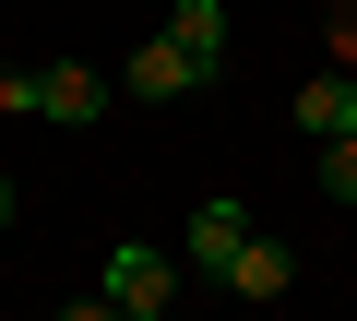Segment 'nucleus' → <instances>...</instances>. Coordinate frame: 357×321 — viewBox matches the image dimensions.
I'll list each match as a JSON object with an SVG mask.
<instances>
[{
  "label": "nucleus",
  "instance_id": "obj_1",
  "mask_svg": "<svg viewBox=\"0 0 357 321\" xmlns=\"http://www.w3.org/2000/svg\"><path fill=\"white\" fill-rule=\"evenodd\" d=\"M107 297H119V309H143V321H167V309H178V250L119 238V250H107Z\"/></svg>",
  "mask_w": 357,
  "mask_h": 321
},
{
  "label": "nucleus",
  "instance_id": "obj_2",
  "mask_svg": "<svg viewBox=\"0 0 357 321\" xmlns=\"http://www.w3.org/2000/svg\"><path fill=\"white\" fill-rule=\"evenodd\" d=\"M107 107V84L84 72V60H36V119H60V131H84Z\"/></svg>",
  "mask_w": 357,
  "mask_h": 321
},
{
  "label": "nucleus",
  "instance_id": "obj_3",
  "mask_svg": "<svg viewBox=\"0 0 357 321\" xmlns=\"http://www.w3.org/2000/svg\"><path fill=\"white\" fill-rule=\"evenodd\" d=\"M167 36H178V60H191V84H215L227 72V0H178Z\"/></svg>",
  "mask_w": 357,
  "mask_h": 321
},
{
  "label": "nucleus",
  "instance_id": "obj_4",
  "mask_svg": "<svg viewBox=\"0 0 357 321\" xmlns=\"http://www.w3.org/2000/svg\"><path fill=\"white\" fill-rule=\"evenodd\" d=\"M119 95H143V107H167V95H191V60H178V36H143V48L119 60Z\"/></svg>",
  "mask_w": 357,
  "mask_h": 321
},
{
  "label": "nucleus",
  "instance_id": "obj_5",
  "mask_svg": "<svg viewBox=\"0 0 357 321\" xmlns=\"http://www.w3.org/2000/svg\"><path fill=\"white\" fill-rule=\"evenodd\" d=\"M227 285H238L250 309H274V297L298 285V262H286V238H262V226H250V238H238V262H227Z\"/></svg>",
  "mask_w": 357,
  "mask_h": 321
},
{
  "label": "nucleus",
  "instance_id": "obj_6",
  "mask_svg": "<svg viewBox=\"0 0 357 321\" xmlns=\"http://www.w3.org/2000/svg\"><path fill=\"white\" fill-rule=\"evenodd\" d=\"M238 238H250V203H238V191H215V203L191 214V262H203V274H227V262H238Z\"/></svg>",
  "mask_w": 357,
  "mask_h": 321
},
{
  "label": "nucleus",
  "instance_id": "obj_7",
  "mask_svg": "<svg viewBox=\"0 0 357 321\" xmlns=\"http://www.w3.org/2000/svg\"><path fill=\"white\" fill-rule=\"evenodd\" d=\"M345 107H357V72H333V60L286 95V119H298V131H345Z\"/></svg>",
  "mask_w": 357,
  "mask_h": 321
},
{
  "label": "nucleus",
  "instance_id": "obj_8",
  "mask_svg": "<svg viewBox=\"0 0 357 321\" xmlns=\"http://www.w3.org/2000/svg\"><path fill=\"white\" fill-rule=\"evenodd\" d=\"M321 60L357 72V0H321Z\"/></svg>",
  "mask_w": 357,
  "mask_h": 321
},
{
  "label": "nucleus",
  "instance_id": "obj_9",
  "mask_svg": "<svg viewBox=\"0 0 357 321\" xmlns=\"http://www.w3.org/2000/svg\"><path fill=\"white\" fill-rule=\"evenodd\" d=\"M0 119H36V72L24 60H0Z\"/></svg>",
  "mask_w": 357,
  "mask_h": 321
},
{
  "label": "nucleus",
  "instance_id": "obj_10",
  "mask_svg": "<svg viewBox=\"0 0 357 321\" xmlns=\"http://www.w3.org/2000/svg\"><path fill=\"white\" fill-rule=\"evenodd\" d=\"M60 321H143V309H119V297H84V309H60Z\"/></svg>",
  "mask_w": 357,
  "mask_h": 321
},
{
  "label": "nucleus",
  "instance_id": "obj_11",
  "mask_svg": "<svg viewBox=\"0 0 357 321\" xmlns=\"http://www.w3.org/2000/svg\"><path fill=\"white\" fill-rule=\"evenodd\" d=\"M0 226H13V179H0Z\"/></svg>",
  "mask_w": 357,
  "mask_h": 321
}]
</instances>
